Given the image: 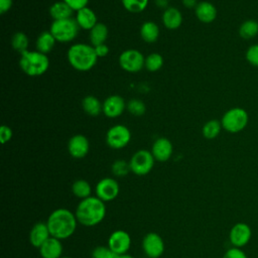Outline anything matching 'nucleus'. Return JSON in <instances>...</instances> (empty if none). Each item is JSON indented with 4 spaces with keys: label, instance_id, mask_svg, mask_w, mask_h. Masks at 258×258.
I'll return each instance as SVG.
<instances>
[{
    "label": "nucleus",
    "instance_id": "nucleus-5",
    "mask_svg": "<svg viewBox=\"0 0 258 258\" xmlns=\"http://www.w3.org/2000/svg\"><path fill=\"white\" fill-rule=\"evenodd\" d=\"M249 116L245 109L234 107L226 111L221 119L224 130L229 133H239L244 130L248 124Z\"/></svg>",
    "mask_w": 258,
    "mask_h": 258
},
{
    "label": "nucleus",
    "instance_id": "nucleus-20",
    "mask_svg": "<svg viewBox=\"0 0 258 258\" xmlns=\"http://www.w3.org/2000/svg\"><path fill=\"white\" fill-rule=\"evenodd\" d=\"M75 19L81 29L89 31L98 23L97 14L88 6L77 11Z\"/></svg>",
    "mask_w": 258,
    "mask_h": 258
},
{
    "label": "nucleus",
    "instance_id": "nucleus-10",
    "mask_svg": "<svg viewBox=\"0 0 258 258\" xmlns=\"http://www.w3.org/2000/svg\"><path fill=\"white\" fill-rule=\"evenodd\" d=\"M141 246L147 258H159L165 250L163 239L155 232L147 233L142 239Z\"/></svg>",
    "mask_w": 258,
    "mask_h": 258
},
{
    "label": "nucleus",
    "instance_id": "nucleus-16",
    "mask_svg": "<svg viewBox=\"0 0 258 258\" xmlns=\"http://www.w3.org/2000/svg\"><path fill=\"white\" fill-rule=\"evenodd\" d=\"M172 152H173L172 143L166 137L157 138L151 146V153L154 159L159 162L167 161L171 157Z\"/></svg>",
    "mask_w": 258,
    "mask_h": 258
},
{
    "label": "nucleus",
    "instance_id": "nucleus-17",
    "mask_svg": "<svg viewBox=\"0 0 258 258\" xmlns=\"http://www.w3.org/2000/svg\"><path fill=\"white\" fill-rule=\"evenodd\" d=\"M38 250L41 258H60L62 256L63 247L61 240L50 236Z\"/></svg>",
    "mask_w": 258,
    "mask_h": 258
},
{
    "label": "nucleus",
    "instance_id": "nucleus-26",
    "mask_svg": "<svg viewBox=\"0 0 258 258\" xmlns=\"http://www.w3.org/2000/svg\"><path fill=\"white\" fill-rule=\"evenodd\" d=\"M109 35V30L106 24L98 22L90 31H89V37L90 42L93 46L106 43V40Z\"/></svg>",
    "mask_w": 258,
    "mask_h": 258
},
{
    "label": "nucleus",
    "instance_id": "nucleus-9",
    "mask_svg": "<svg viewBox=\"0 0 258 258\" xmlns=\"http://www.w3.org/2000/svg\"><path fill=\"white\" fill-rule=\"evenodd\" d=\"M119 64L121 69L128 73H138L145 66V57L141 51L135 48H129L119 55Z\"/></svg>",
    "mask_w": 258,
    "mask_h": 258
},
{
    "label": "nucleus",
    "instance_id": "nucleus-7",
    "mask_svg": "<svg viewBox=\"0 0 258 258\" xmlns=\"http://www.w3.org/2000/svg\"><path fill=\"white\" fill-rule=\"evenodd\" d=\"M155 159L151 153V151L140 149L137 150L130 158V168L131 172L136 175H146L148 174L153 166Z\"/></svg>",
    "mask_w": 258,
    "mask_h": 258
},
{
    "label": "nucleus",
    "instance_id": "nucleus-25",
    "mask_svg": "<svg viewBox=\"0 0 258 258\" xmlns=\"http://www.w3.org/2000/svg\"><path fill=\"white\" fill-rule=\"evenodd\" d=\"M82 108L87 115L92 117H96L103 113V103H101L97 97L92 95L86 96L82 100Z\"/></svg>",
    "mask_w": 258,
    "mask_h": 258
},
{
    "label": "nucleus",
    "instance_id": "nucleus-39",
    "mask_svg": "<svg viewBox=\"0 0 258 258\" xmlns=\"http://www.w3.org/2000/svg\"><path fill=\"white\" fill-rule=\"evenodd\" d=\"M66 2L74 11H79L88 6L89 0H62Z\"/></svg>",
    "mask_w": 258,
    "mask_h": 258
},
{
    "label": "nucleus",
    "instance_id": "nucleus-4",
    "mask_svg": "<svg viewBox=\"0 0 258 258\" xmlns=\"http://www.w3.org/2000/svg\"><path fill=\"white\" fill-rule=\"evenodd\" d=\"M19 67L29 77H39L45 74L49 68L47 54L37 50H26L20 53Z\"/></svg>",
    "mask_w": 258,
    "mask_h": 258
},
{
    "label": "nucleus",
    "instance_id": "nucleus-8",
    "mask_svg": "<svg viewBox=\"0 0 258 258\" xmlns=\"http://www.w3.org/2000/svg\"><path fill=\"white\" fill-rule=\"evenodd\" d=\"M131 140L129 128L122 124H116L109 128L106 133V143L112 149H122L126 147Z\"/></svg>",
    "mask_w": 258,
    "mask_h": 258
},
{
    "label": "nucleus",
    "instance_id": "nucleus-29",
    "mask_svg": "<svg viewBox=\"0 0 258 258\" xmlns=\"http://www.w3.org/2000/svg\"><path fill=\"white\" fill-rule=\"evenodd\" d=\"M222 124L221 121H218L216 119H212L207 121L203 128H202V134L207 139H215L219 136L222 130Z\"/></svg>",
    "mask_w": 258,
    "mask_h": 258
},
{
    "label": "nucleus",
    "instance_id": "nucleus-43",
    "mask_svg": "<svg viewBox=\"0 0 258 258\" xmlns=\"http://www.w3.org/2000/svg\"><path fill=\"white\" fill-rule=\"evenodd\" d=\"M155 1V5L158 7V8H162V9H166L168 8V2L169 0H154Z\"/></svg>",
    "mask_w": 258,
    "mask_h": 258
},
{
    "label": "nucleus",
    "instance_id": "nucleus-42",
    "mask_svg": "<svg viewBox=\"0 0 258 258\" xmlns=\"http://www.w3.org/2000/svg\"><path fill=\"white\" fill-rule=\"evenodd\" d=\"M181 3L183 4L184 7L186 8H196L198 5L197 0H181Z\"/></svg>",
    "mask_w": 258,
    "mask_h": 258
},
{
    "label": "nucleus",
    "instance_id": "nucleus-14",
    "mask_svg": "<svg viewBox=\"0 0 258 258\" xmlns=\"http://www.w3.org/2000/svg\"><path fill=\"white\" fill-rule=\"evenodd\" d=\"M127 109V104L123 97L111 95L103 102V113L108 118H117Z\"/></svg>",
    "mask_w": 258,
    "mask_h": 258
},
{
    "label": "nucleus",
    "instance_id": "nucleus-35",
    "mask_svg": "<svg viewBox=\"0 0 258 258\" xmlns=\"http://www.w3.org/2000/svg\"><path fill=\"white\" fill-rule=\"evenodd\" d=\"M116 256L108 246H97L92 251V258H116Z\"/></svg>",
    "mask_w": 258,
    "mask_h": 258
},
{
    "label": "nucleus",
    "instance_id": "nucleus-31",
    "mask_svg": "<svg viewBox=\"0 0 258 258\" xmlns=\"http://www.w3.org/2000/svg\"><path fill=\"white\" fill-rule=\"evenodd\" d=\"M163 56L158 52H151L145 57V69L148 72L154 73L159 71L163 66Z\"/></svg>",
    "mask_w": 258,
    "mask_h": 258
},
{
    "label": "nucleus",
    "instance_id": "nucleus-37",
    "mask_svg": "<svg viewBox=\"0 0 258 258\" xmlns=\"http://www.w3.org/2000/svg\"><path fill=\"white\" fill-rule=\"evenodd\" d=\"M222 258H248V257L241 248L232 247L225 252Z\"/></svg>",
    "mask_w": 258,
    "mask_h": 258
},
{
    "label": "nucleus",
    "instance_id": "nucleus-21",
    "mask_svg": "<svg viewBox=\"0 0 258 258\" xmlns=\"http://www.w3.org/2000/svg\"><path fill=\"white\" fill-rule=\"evenodd\" d=\"M162 23L169 30H175L182 23V14L175 7H168L162 13Z\"/></svg>",
    "mask_w": 258,
    "mask_h": 258
},
{
    "label": "nucleus",
    "instance_id": "nucleus-34",
    "mask_svg": "<svg viewBox=\"0 0 258 258\" xmlns=\"http://www.w3.org/2000/svg\"><path fill=\"white\" fill-rule=\"evenodd\" d=\"M127 110L133 116L139 117L146 112V105L140 99H131L127 103Z\"/></svg>",
    "mask_w": 258,
    "mask_h": 258
},
{
    "label": "nucleus",
    "instance_id": "nucleus-30",
    "mask_svg": "<svg viewBox=\"0 0 258 258\" xmlns=\"http://www.w3.org/2000/svg\"><path fill=\"white\" fill-rule=\"evenodd\" d=\"M28 44H29V39H28V36L24 32L18 31L12 35L11 45H12L13 49L16 50L17 52L22 53V52L28 50Z\"/></svg>",
    "mask_w": 258,
    "mask_h": 258
},
{
    "label": "nucleus",
    "instance_id": "nucleus-32",
    "mask_svg": "<svg viewBox=\"0 0 258 258\" xmlns=\"http://www.w3.org/2000/svg\"><path fill=\"white\" fill-rule=\"evenodd\" d=\"M123 7L130 13H140L146 9L149 0H121Z\"/></svg>",
    "mask_w": 258,
    "mask_h": 258
},
{
    "label": "nucleus",
    "instance_id": "nucleus-41",
    "mask_svg": "<svg viewBox=\"0 0 258 258\" xmlns=\"http://www.w3.org/2000/svg\"><path fill=\"white\" fill-rule=\"evenodd\" d=\"M13 4V0H0V13L5 14L8 12Z\"/></svg>",
    "mask_w": 258,
    "mask_h": 258
},
{
    "label": "nucleus",
    "instance_id": "nucleus-12",
    "mask_svg": "<svg viewBox=\"0 0 258 258\" xmlns=\"http://www.w3.org/2000/svg\"><path fill=\"white\" fill-rule=\"evenodd\" d=\"M131 237L124 230H116L112 232L108 238V247L116 254L122 255L128 253L131 247Z\"/></svg>",
    "mask_w": 258,
    "mask_h": 258
},
{
    "label": "nucleus",
    "instance_id": "nucleus-11",
    "mask_svg": "<svg viewBox=\"0 0 258 258\" xmlns=\"http://www.w3.org/2000/svg\"><path fill=\"white\" fill-rule=\"evenodd\" d=\"M120 192L118 181L113 177H104L100 179L95 187L96 197L104 203L115 200Z\"/></svg>",
    "mask_w": 258,
    "mask_h": 258
},
{
    "label": "nucleus",
    "instance_id": "nucleus-24",
    "mask_svg": "<svg viewBox=\"0 0 258 258\" xmlns=\"http://www.w3.org/2000/svg\"><path fill=\"white\" fill-rule=\"evenodd\" d=\"M159 27L153 21H145L140 27V36L147 43L155 42L159 37Z\"/></svg>",
    "mask_w": 258,
    "mask_h": 258
},
{
    "label": "nucleus",
    "instance_id": "nucleus-27",
    "mask_svg": "<svg viewBox=\"0 0 258 258\" xmlns=\"http://www.w3.org/2000/svg\"><path fill=\"white\" fill-rule=\"evenodd\" d=\"M72 192L80 200L87 199L92 196V186L86 179H77L72 184Z\"/></svg>",
    "mask_w": 258,
    "mask_h": 258
},
{
    "label": "nucleus",
    "instance_id": "nucleus-19",
    "mask_svg": "<svg viewBox=\"0 0 258 258\" xmlns=\"http://www.w3.org/2000/svg\"><path fill=\"white\" fill-rule=\"evenodd\" d=\"M195 13L197 18L203 23H212L218 15L216 6L209 1L199 2L195 8Z\"/></svg>",
    "mask_w": 258,
    "mask_h": 258
},
{
    "label": "nucleus",
    "instance_id": "nucleus-15",
    "mask_svg": "<svg viewBox=\"0 0 258 258\" xmlns=\"http://www.w3.org/2000/svg\"><path fill=\"white\" fill-rule=\"evenodd\" d=\"M90 150L89 139L83 134H76L72 136L68 142V151L74 158H84Z\"/></svg>",
    "mask_w": 258,
    "mask_h": 258
},
{
    "label": "nucleus",
    "instance_id": "nucleus-44",
    "mask_svg": "<svg viewBox=\"0 0 258 258\" xmlns=\"http://www.w3.org/2000/svg\"><path fill=\"white\" fill-rule=\"evenodd\" d=\"M116 258H134V257L131 256L130 254L126 253V254H122V255H117Z\"/></svg>",
    "mask_w": 258,
    "mask_h": 258
},
{
    "label": "nucleus",
    "instance_id": "nucleus-3",
    "mask_svg": "<svg viewBox=\"0 0 258 258\" xmlns=\"http://www.w3.org/2000/svg\"><path fill=\"white\" fill-rule=\"evenodd\" d=\"M67 57L71 67L79 72L92 70L98 60L94 46L88 43H75L71 45L68 49Z\"/></svg>",
    "mask_w": 258,
    "mask_h": 258
},
{
    "label": "nucleus",
    "instance_id": "nucleus-6",
    "mask_svg": "<svg viewBox=\"0 0 258 258\" xmlns=\"http://www.w3.org/2000/svg\"><path fill=\"white\" fill-rule=\"evenodd\" d=\"M80 29L76 19L73 17L62 20H53L49 27V31L57 42H70L74 40Z\"/></svg>",
    "mask_w": 258,
    "mask_h": 258
},
{
    "label": "nucleus",
    "instance_id": "nucleus-22",
    "mask_svg": "<svg viewBox=\"0 0 258 258\" xmlns=\"http://www.w3.org/2000/svg\"><path fill=\"white\" fill-rule=\"evenodd\" d=\"M55 42H57V41L55 40V38L53 37V35L51 34V32L49 30L42 31L41 33H39V35L37 36L36 41H35L36 50L39 52H42L44 54H47L53 49Z\"/></svg>",
    "mask_w": 258,
    "mask_h": 258
},
{
    "label": "nucleus",
    "instance_id": "nucleus-40",
    "mask_svg": "<svg viewBox=\"0 0 258 258\" xmlns=\"http://www.w3.org/2000/svg\"><path fill=\"white\" fill-rule=\"evenodd\" d=\"M94 49H95V52L99 57H104V56H107L108 53H109V47L106 43H102V44H99V45H96L94 46Z\"/></svg>",
    "mask_w": 258,
    "mask_h": 258
},
{
    "label": "nucleus",
    "instance_id": "nucleus-33",
    "mask_svg": "<svg viewBox=\"0 0 258 258\" xmlns=\"http://www.w3.org/2000/svg\"><path fill=\"white\" fill-rule=\"evenodd\" d=\"M111 171L116 177H124L130 171V163L124 159H117L111 165Z\"/></svg>",
    "mask_w": 258,
    "mask_h": 258
},
{
    "label": "nucleus",
    "instance_id": "nucleus-2",
    "mask_svg": "<svg viewBox=\"0 0 258 258\" xmlns=\"http://www.w3.org/2000/svg\"><path fill=\"white\" fill-rule=\"evenodd\" d=\"M106 212V203L96 196H91L81 200L76 208L75 215L79 224L85 227H94L105 219Z\"/></svg>",
    "mask_w": 258,
    "mask_h": 258
},
{
    "label": "nucleus",
    "instance_id": "nucleus-28",
    "mask_svg": "<svg viewBox=\"0 0 258 258\" xmlns=\"http://www.w3.org/2000/svg\"><path fill=\"white\" fill-rule=\"evenodd\" d=\"M238 31L243 39H252L258 35V22L254 19H247L242 22Z\"/></svg>",
    "mask_w": 258,
    "mask_h": 258
},
{
    "label": "nucleus",
    "instance_id": "nucleus-13",
    "mask_svg": "<svg viewBox=\"0 0 258 258\" xmlns=\"http://www.w3.org/2000/svg\"><path fill=\"white\" fill-rule=\"evenodd\" d=\"M252 236L251 228L248 224L239 222L236 223L230 230L229 233V240L230 243L233 245V247L242 248L246 246Z\"/></svg>",
    "mask_w": 258,
    "mask_h": 258
},
{
    "label": "nucleus",
    "instance_id": "nucleus-36",
    "mask_svg": "<svg viewBox=\"0 0 258 258\" xmlns=\"http://www.w3.org/2000/svg\"><path fill=\"white\" fill-rule=\"evenodd\" d=\"M245 56L251 66L258 68V43L249 46L246 50Z\"/></svg>",
    "mask_w": 258,
    "mask_h": 258
},
{
    "label": "nucleus",
    "instance_id": "nucleus-18",
    "mask_svg": "<svg viewBox=\"0 0 258 258\" xmlns=\"http://www.w3.org/2000/svg\"><path fill=\"white\" fill-rule=\"evenodd\" d=\"M50 237V233L46 222L35 223L29 232V242L35 248H40V246Z\"/></svg>",
    "mask_w": 258,
    "mask_h": 258
},
{
    "label": "nucleus",
    "instance_id": "nucleus-45",
    "mask_svg": "<svg viewBox=\"0 0 258 258\" xmlns=\"http://www.w3.org/2000/svg\"><path fill=\"white\" fill-rule=\"evenodd\" d=\"M60 258H72V257H70V256H63V255H62Z\"/></svg>",
    "mask_w": 258,
    "mask_h": 258
},
{
    "label": "nucleus",
    "instance_id": "nucleus-23",
    "mask_svg": "<svg viewBox=\"0 0 258 258\" xmlns=\"http://www.w3.org/2000/svg\"><path fill=\"white\" fill-rule=\"evenodd\" d=\"M74 10L62 0L54 2L49 7V15L53 20H62L73 17Z\"/></svg>",
    "mask_w": 258,
    "mask_h": 258
},
{
    "label": "nucleus",
    "instance_id": "nucleus-1",
    "mask_svg": "<svg viewBox=\"0 0 258 258\" xmlns=\"http://www.w3.org/2000/svg\"><path fill=\"white\" fill-rule=\"evenodd\" d=\"M78 224L75 213L66 208H58L52 211L46 220L50 236L59 240L72 237L76 232Z\"/></svg>",
    "mask_w": 258,
    "mask_h": 258
},
{
    "label": "nucleus",
    "instance_id": "nucleus-38",
    "mask_svg": "<svg viewBox=\"0 0 258 258\" xmlns=\"http://www.w3.org/2000/svg\"><path fill=\"white\" fill-rule=\"evenodd\" d=\"M12 135H13V132H12V129L7 126V125H2L1 128H0V140H1V143L2 144H5L7 142H9L12 138Z\"/></svg>",
    "mask_w": 258,
    "mask_h": 258
}]
</instances>
